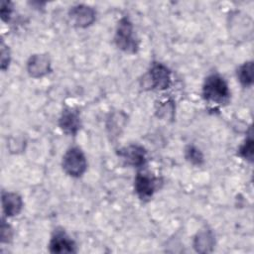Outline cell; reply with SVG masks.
<instances>
[{
    "mask_svg": "<svg viewBox=\"0 0 254 254\" xmlns=\"http://www.w3.org/2000/svg\"><path fill=\"white\" fill-rule=\"evenodd\" d=\"M202 96L206 101L223 104L230 98V91L227 82L217 73L209 74L202 84Z\"/></svg>",
    "mask_w": 254,
    "mask_h": 254,
    "instance_id": "6da1fadb",
    "label": "cell"
},
{
    "mask_svg": "<svg viewBox=\"0 0 254 254\" xmlns=\"http://www.w3.org/2000/svg\"><path fill=\"white\" fill-rule=\"evenodd\" d=\"M114 41L116 46L123 52L129 54L137 52L138 42L133 35V25L128 18L123 17L118 22Z\"/></svg>",
    "mask_w": 254,
    "mask_h": 254,
    "instance_id": "7a4b0ae2",
    "label": "cell"
},
{
    "mask_svg": "<svg viewBox=\"0 0 254 254\" xmlns=\"http://www.w3.org/2000/svg\"><path fill=\"white\" fill-rule=\"evenodd\" d=\"M64 173L70 177L78 178L84 174L87 167L86 158L83 152L77 147H71L64 153L62 161Z\"/></svg>",
    "mask_w": 254,
    "mask_h": 254,
    "instance_id": "3957f363",
    "label": "cell"
},
{
    "mask_svg": "<svg viewBox=\"0 0 254 254\" xmlns=\"http://www.w3.org/2000/svg\"><path fill=\"white\" fill-rule=\"evenodd\" d=\"M148 79L151 88L166 89L171 84V72L163 64L154 63L149 69Z\"/></svg>",
    "mask_w": 254,
    "mask_h": 254,
    "instance_id": "277c9868",
    "label": "cell"
},
{
    "mask_svg": "<svg viewBox=\"0 0 254 254\" xmlns=\"http://www.w3.org/2000/svg\"><path fill=\"white\" fill-rule=\"evenodd\" d=\"M51 60L47 54H36L28 60L27 71L32 77H42L51 72Z\"/></svg>",
    "mask_w": 254,
    "mask_h": 254,
    "instance_id": "5b68a950",
    "label": "cell"
},
{
    "mask_svg": "<svg viewBox=\"0 0 254 254\" xmlns=\"http://www.w3.org/2000/svg\"><path fill=\"white\" fill-rule=\"evenodd\" d=\"M52 253H73L75 252L74 241L64 232V229H56L52 235L50 244Z\"/></svg>",
    "mask_w": 254,
    "mask_h": 254,
    "instance_id": "8992f818",
    "label": "cell"
},
{
    "mask_svg": "<svg viewBox=\"0 0 254 254\" xmlns=\"http://www.w3.org/2000/svg\"><path fill=\"white\" fill-rule=\"evenodd\" d=\"M157 188V181L145 173H139L134 180V190L142 200H147L152 197Z\"/></svg>",
    "mask_w": 254,
    "mask_h": 254,
    "instance_id": "52a82bcc",
    "label": "cell"
},
{
    "mask_svg": "<svg viewBox=\"0 0 254 254\" xmlns=\"http://www.w3.org/2000/svg\"><path fill=\"white\" fill-rule=\"evenodd\" d=\"M69 18L75 26L85 28L90 26L95 21V11L90 6L78 4L70 8Z\"/></svg>",
    "mask_w": 254,
    "mask_h": 254,
    "instance_id": "ba28073f",
    "label": "cell"
},
{
    "mask_svg": "<svg viewBox=\"0 0 254 254\" xmlns=\"http://www.w3.org/2000/svg\"><path fill=\"white\" fill-rule=\"evenodd\" d=\"M60 128L68 135H75L80 129V117L77 110L73 108H65L59 120Z\"/></svg>",
    "mask_w": 254,
    "mask_h": 254,
    "instance_id": "9c48e42d",
    "label": "cell"
},
{
    "mask_svg": "<svg viewBox=\"0 0 254 254\" xmlns=\"http://www.w3.org/2000/svg\"><path fill=\"white\" fill-rule=\"evenodd\" d=\"M119 156L133 167L140 168L146 163V151L139 145H129L119 150Z\"/></svg>",
    "mask_w": 254,
    "mask_h": 254,
    "instance_id": "30bf717a",
    "label": "cell"
},
{
    "mask_svg": "<svg viewBox=\"0 0 254 254\" xmlns=\"http://www.w3.org/2000/svg\"><path fill=\"white\" fill-rule=\"evenodd\" d=\"M23 207L22 197L16 193L11 191H3L2 192V208L3 212L7 216L17 215Z\"/></svg>",
    "mask_w": 254,
    "mask_h": 254,
    "instance_id": "8fae6325",
    "label": "cell"
},
{
    "mask_svg": "<svg viewBox=\"0 0 254 254\" xmlns=\"http://www.w3.org/2000/svg\"><path fill=\"white\" fill-rule=\"evenodd\" d=\"M237 78L245 87H250L253 84V63L251 61L244 63L238 67Z\"/></svg>",
    "mask_w": 254,
    "mask_h": 254,
    "instance_id": "7c38bea8",
    "label": "cell"
},
{
    "mask_svg": "<svg viewBox=\"0 0 254 254\" xmlns=\"http://www.w3.org/2000/svg\"><path fill=\"white\" fill-rule=\"evenodd\" d=\"M213 245V236L209 231H201L194 238V247L199 252H206Z\"/></svg>",
    "mask_w": 254,
    "mask_h": 254,
    "instance_id": "4fadbf2b",
    "label": "cell"
},
{
    "mask_svg": "<svg viewBox=\"0 0 254 254\" xmlns=\"http://www.w3.org/2000/svg\"><path fill=\"white\" fill-rule=\"evenodd\" d=\"M186 159L195 166H200L203 163V155L199 149L193 145H189L185 150Z\"/></svg>",
    "mask_w": 254,
    "mask_h": 254,
    "instance_id": "5bb4252c",
    "label": "cell"
},
{
    "mask_svg": "<svg viewBox=\"0 0 254 254\" xmlns=\"http://www.w3.org/2000/svg\"><path fill=\"white\" fill-rule=\"evenodd\" d=\"M238 153H239V156L242 157L244 160L252 162V160H253V139L251 136L246 138L244 143L240 146Z\"/></svg>",
    "mask_w": 254,
    "mask_h": 254,
    "instance_id": "9a60e30c",
    "label": "cell"
},
{
    "mask_svg": "<svg viewBox=\"0 0 254 254\" xmlns=\"http://www.w3.org/2000/svg\"><path fill=\"white\" fill-rule=\"evenodd\" d=\"M13 12V5L9 1H1V8H0V14L3 21L7 22L9 21L11 14Z\"/></svg>",
    "mask_w": 254,
    "mask_h": 254,
    "instance_id": "2e32d148",
    "label": "cell"
},
{
    "mask_svg": "<svg viewBox=\"0 0 254 254\" xmlns=\"http://www.w3.org/2000/svg\"><path fill=\"white\" fill-rule=\"evenodd\" d=\"M10 64V52L9 49L2 43L1 45V68L5 70Z\"/></svg>",
    "mask_w": 254,
    "mask_h": 254,
    "instance_id": "e0dca14e",
    "label": "cell"
},
{
    "mask_svg": "<svg viewBox=\"0 0 254 254\" xmlns=\"http://www.w3.org/2000/svg\"><path fill=\"white\" fill-rule=\"evenodd\" d=\"M1 238L2 242H8L12 238V229L9 224L5 223L4 220L1 224Z\"/></svg>",
    "mask_w": 254,
    "mask_h": 254,
    "instance_id": "ac0fdd59",
    "label": "cell"
}]
</instances>
